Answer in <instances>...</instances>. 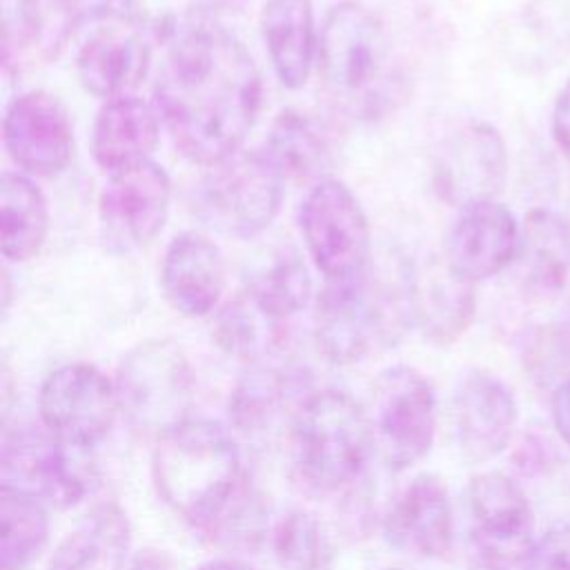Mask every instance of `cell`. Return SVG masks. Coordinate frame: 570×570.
Listing matches in <instances>:
<instances>
[{"instance_id": "d6a6232c", "label": "cell", "mask_w": 570, "mask_h": 570, "mask_svg": "<svg viewBox=\"0 0 570 570\" xmlns=\"http://www.w3.org/2000/svg\"><path fill=\"white\" fill-rule=\"evenodd\" d=\"M272 550L283 570H321L325 539L318 521L303 510H289L274 528Z\"/></svg>"}, {"instance_id": "8d00e7d4", "label": "cell", "mask_w": 570, "mask_h": 570, "mask_svg": "<svg viewBox=\"0 0 570 570\" xmlns=\"http://www.w3.org/2000/svg\"><path fill=\"white\" fill-rule=\"evenodd\" d=\"M552 416H554V425H557L559 436L570 448V379H566L554 392Z\"/></svg>"}, {"instance_id": "ba28073f", "label": "cell", "mask_w": 570, "mask_h": 570, "mask_svg": "<svg viewBox=\"0 0 570 570\" xmlns=\"http://www.w3.org/2000/svg\"><path fill=\"white\" fill-rule=\"evenodd\" d=\"M367 421L383 463L394 472L407 470L430 452L434 441V387L410 365L387 367L372 385Z\"/></svg>"}, {"instance_id": "7402d4cb", "label": "cell", "mask_w": 570, "mask_h": 570, "mask_svg": "<svg viewBox=\"0 0 570 570\" xmlns=\"http://www.w3.org/2000/svg\"><path fill=\"white\" fill-rule=\"evenodd\" d=\"M160 116L138 96L105 100L91 127V156L111 171L149 160L160 136Z\"/></svg>"}, {"instance_id": "d4e9b609", "label": "cell", "mask_w": 570, "mask_h": 570, "mask_svg": "<svg viewBox=\"0 0 570 570\" xmlns=\"http://www.w3.org/2000/svg\"><path fill=\"white\" fill-rule=\"evenodd\" d=\"M131 546V528L114 503L96 505L56 546L47 570H122Z\"/></svg>"}, {"instance_id": "484cf974", "label": "cell", "mask_w": 570, "mask_h": 570, "mask_svg": "<svg viewBox=\"0 0 570 570\" xmlns=\"http://www.w3.org/2000/svg\"><path fill=\"white\" fill-rule=\"evenodd\" d=\"M517 263L532 287L561 289L570 272V218L548 207L530 209L521 227Z\"/></svg>"}, {"instance_id": "9c48e42d", "label": "cell", "mask_w": 570, "mask_h": 570, "mask_svg": "<svg viewBox=\"0 0 570 570\" xmlns=\"http://www.w3.org/2000/svg\"><path fill=\"white\" fill-rule=\"evenodd\" d=\"M298 227L325 283L347 281L367 269L370 225L347 185L318 180L298 207Z\"/></svg>"}, {"instance_id": "ffe728a7", "label": "cell", "mask_w": 570, "mask_h": 570, "mask_svg": "<svg viewBox=\"0 0 570 570\" xmlns=\"http://www.w3.org/2000/svg\"><path fill=\"white\" fill-rule=\"evenodd\" d=\"M410 321L434 345L459 341L476 309L474 283L461 278L443 258H432L405 274Z\"/></svg>"}, {"instance_id": "f35d334b", "label": "cell", "mask_w": 570, "mask_h": 570, "mask_svg": "<svg viewBox=\"0 0 570 570\" xmlns=\"http://www.w3.org/2000/svg\"><path fill=\"white\" fill-rule=\"evenodd\" d=\"M385 570H405V568H385Z\"/></svg>"}, {"instance_id": "836d02e7", "label": "cell", "mask_w": 570, "mask_h": 570, "mask_svg": "<svg viewBox=\"0 0 570 570\" xmlns=\"http://www.w3.org/2000/svg\"><path fill=\"white\" fill-rule=\"evenodd\" d=\"M225 0H127V13L147 31L171 40L174 36L207 24Z\"/></svg>"}, {"instance_id": "7a4b0ae2", "label": "cell", "mask_w": 570, "mask_h": 570, "mask_svg": "<svg viewBox=\"0 0 570 570\" xmlns=\"http://www.w3.org/2000/svg\"><path fill=\"white\" fill-rule=\"evenodd\" d=\"M316 69L330 102L350 118H381L401 98L403 76L387 29L356 0L327 11L318 31Z\"/></svg>"}, {"instance_id": "6da1fadb", "label": "cell", "mask_w": 570, "mask_h": 570, "mask_svg": "<svg viewBox=\"0 0 570 570\" xmlns=\"http://www.w3.org/2000/svg\"><path fill=\"white\" fill-rule=\"evenodd\" d=\"M263 85L245 45L218 24L171 38L154 107L178 151L203 167L240 151L261 111Z\"/></svg>"}, {"instance_id": "f546056e", "label": "cell", "mask_w": 570, "mask_h": 570, "mask_svg": "<svg viewBox=\"0 0 570 570\" xmlns=\"http://www.w3.org/2000/svg\"><path fill=\"white\" fill-rule=\"evenodd\" d=\"M49 519L45 503L29 492L0 488V568H27L47 543Z\"/></svg>"}, {"instance_id": "3957f363", "label": "cell", "mask_w": 570, "mask_h": 570, "mask_svg": "<svg viewBox=\"0 0 570 570\" xmlns=\"http://www.w3.org/2000/svg\"><path fill=\"white\" fill-rule=\"evenodd\" d=\"M151 476L160 499L205 534L247 481L229 430L209 419H185L163 432Z\"/></svg>"}, {"instance_id": "e0dca14e", "label": "cell", "mask_w": 570, "mask_h": 570, "mask_svg": "<svg viewBox=\"0 0 570 570\" xmlns=\"http://www.w3.org/2000/svg\"><path fill=\"white\" fill-rule=\"evenodd\" d=\"M521 227L514 214L497 200H476L459 209L443 261L461 278L476 283L497 276L517 261Z\"/></svg>"}, {"instance_id": "8992f818", "label": "cell", "mask_w": 570, "mask_h": 570, "mask_svg": "<svg viewBox=\"0 0 570 570\" xmlns=\"http://www.w3.org/2000/svg\"><path fill=\"white\" fill-rule=\"evenodd\" d=\"M120 412L136 430L160 436L189 419L194 374L180 345L169 338L145 341L120 363L116 376Z\"/></svg>"}, {"instance_id": "5b68a950", "label": "cell", "mask_w": 570, "mask_h": 570, "mask_svg": "<svg viewBox=\"0 0 570 570\" xmlns=\"http://www.w3.org/2000/svg\"><path fill=\"white\" fill-rule=\"evenodd\" d=\"M410 321L405 285L390 287L367 269L325 283L314 307V338L334 363H358L390 347Z\"/></svg>"}, {"instance_id": "74e56055", "label": "cell", "mask_w": 570, "mask_h": 570, "mask_svg": "<svg viewBox=\"0 0 570 570\" xmlns=\"http://www.w3.org/2000/svg\"><path fill=\"white\" fill-rule=\"evenodd\" d=\"M196 570H254V568L238 559H212L207 563H200Z\"/></svg>"}, {"instance_id": "4fadbf2b", "label": "cell", "mask_w": 570, "mask_h": 570, "mask_svg": "<svg viewBox=\"0 0 570 570\" xmlns=\"http://www.w3.org/2000/svg\"><path fill=\"white\" fill-rule=\"evenodd\" d=\"M71 448L47 428L20 425L4 432L0 454L2 483L56 508L78 503L87 492V476Z\"/></svg>"}, {"instance_id": "83f0119b", "label": "cell", "mask_w": 570, "mask_h": 570, "mask_svg": "<svg viewBox=\"0 0 570 570\" xmlns=\"http://www.w3.org/2000/svg\"><path fill=\"white\" fill-rule=\"evenodd\" d=\"M212 334L220 350L256 365L267 363V356L281 350L287 327L240 292L218 309Z\"/></svg>"}, {"instance_id": "d6986e66", "label": "cell", "mask_w": 570, "mask_h": 570, "mask_svg": "<svg viewBox=\"0 0 570 570\" xmlns=\"http://www.w3.org/2000/svg\"><path fill=\"white\" fill-rule=\"evenodd\" d=\"M383 530L387 541L405 554L421 559L448 554L454 517L443 479L430 472L416 474L390 503Z\"/></svg>"}, {"instance_id": "4dcf8cb0", "label": "cell", "mask_w": 570, "mask_h": 570, "mask_svg": "<svg viewBox=\"0 0 570 570\" xmlns=\"http://www.w3.org/2000/svg\"><path fill=\"white\" fill-rule=\"evenodd\" d=\"M243 292L263 312L287 323L307 305L312 278L294 249H281L247 281Z\"/></svg>"}, {"instance_id": "277c9868", "label": "cell", "mask_w": 570, "mask_h": 570, "mask_svg": "<svg viewBox=\"0 0 570 570\" xmlns=\"http://www.w3.org/2000/svg\"><path fill=\"white\" fill-rule=\"evenodd\" d=\"M287 441L292 476L309 494H332L356 481L374 450L367 412L341 390L307 394Z\"/></svg>"}, {"instance_id": "603a6c76", "label": "cell", "mask_w": 570, "mask_h": 570, "mask_svg": "<svg viewBox=\"0 0 570 570\" xmlns=\"http://www.w3.org/2000/svg\"><path fill=\"white\" fill-rule=\"evenodd\" d=\"M261 31L281 85L301 89L312 73L318 45L312 0H265Z\"/></svg>"}, {"instance_id": "ac0fdd59", "label": "cell", "mask_w": 570, "mask_h": 570, "mask_svg": "<svg viewBox=\"0 0 570 570\" xmlns=\"http://www.w3.org/2000/svg\"><path fill=\"white\" fill-rule=\"evenodd\" d=\"M452 425L468 461L494 459L505 450L517 425V401L510 387L485 370L468 372L452 396Z\"/></svg>"}, {"instance_id": "44dd1931", "label": "cell", "mask_w": 570, "mask_h": 570, "mask_svg": "<svg viewBox=\"0 0 570 570\" xmlns=\"http://www.w3.org/2000/svg\"><path fill=\"white\" fill-rule=\"evenodd\" d=\"M160 285L169 305L183 316L209 314L225 287L220 249L198 232L176 234L163 258Z\"/></svg>"}, {"instance_id": "52a82bcc", "label": "cell", "mask_w": 570, "mask_h": 570, "mask_svg": "<svg viewBox=\"0 0 570 570\" xmlns=\"http://www.w3.org/2000/svg\"><path fill=\"white\" fill-rule=\"evenodd\" d=\"M207 169L198 205L212 227L236 238H252L274 223L285 180L261 149L236 151Z\"/></svg>"}, {"instance_id": "4316f807", "label": "cell", "mask_w": 570, "mask_h": 570, "mask_svg": "<svg viewBox=\"0 0 570 570\" xmlns=\"http://www.w3.org/2000/svg\"><path fill=\"white\" fill-rule=\"evenodd\" d=\"M49 229L47 198L24 174H2L0 178V249L11 263L33 258Z\"/></svg>"}, {"instance_id": "e575fe53", "label": "cell", "mask_w": 570, "mask_h": 570, "mask_svg": "<svg viewBox=\"0 0 570 570\" xmlns=\"http://www.w3.org/2000/svg\"><path fill=\"white\" fill-rule=\"evenodd\" d=\"M523 570H570V525L546 530L532 543Z\"/></svg>"}, {"instance_id": "30bf717a", "label": "cell", "mask_w": 570, "mask_h": 570, "mask_svg": "<svg viewBox=\"0 0 570 570\" xmlns=\"http://www.w3.org/2000/svg\"><path fill=\"white\" fill-rule=\"evenodd\" d=\"M470 550L483 570H512L523 563L534 539L532 505L503 472H481L468 485Z\"/></svg>"}, {"instance_id": "7c38bea8", "label": "cell", "mask_w": 570, "mask_h": 570, "mask_svg": "<svg viewBox=\"0 0 570 570\" xmlns=\"http://www.w3.org/2000/svg\"><path fill=\"white\" fill-rule=\"evenodd\" d=\"M171 200L167 171L145 160L111 171L100 198V229L107 247L118 254H131L151 245L165 227Z\"/></svg>"}, {"instance_id": "9a60e30c", "label": "cell", "mask_w": 570, "mask_h": 570, "mask_svg": "<svg viewBox=\"0 0 570 570\" xmlns=\"http://www.w3.org/2000/svg\"><path fill=\"white\" fill-rule=\"evenodd\" d=\"M2 140L11 160L29 176H56L73 158V125L67 107L49 91L13 98L4 111Z\"/></svg>"}, {"instance_id": "8fae6325", "label": "cell", "mask_w": 570, "mask_h": 570, "mask_svg": "<svg viewBox=\"0 0 570 570\" xmlns=\"http://www.w3.org/2000/svg\"><path fill=\"white\" fill-rule=\"evenodd\" d=\"M42 425L85 450L102 441L120 412L116 383L91 363H67L47 374L38 392Z\"/></svg>"}, {"instance_id": "cb8c5ba5", "label": "cell", "mask_w": 570, "mask_h": 570, "mask_svg": "<svg viewBox=\"0 0 570 570\" xmlns=\"http://www.w3.org/2000/svg\"><path fill=\"white\" fill-rule=\"evenodd\" d=\"M298 379L281 367L256 363L236 383L229 396V419L247 439H263L278 430L287 419L289 425L303 405L296 403Z\"/></svg>"}, {"instance_id": "5bb4252c", "label": "cell", "mask_w": 570, "mask_h": 570, "mask_svg": "<svg viewBox=\"0 0 570 570\" xmlns=\"http://www.w3.org/2000/svg\"><path fill=\"white\" fill-rule=\"evenodd\" d=\"M145 27L129 13H102L76 53V76L85 91L111 100L129 96L149 69L151 51Z\"/></svg>"}, {"instance_id": "2e32d148", "label": "cell", "mask_w": 570, "mask_h": 570, "mask_svg": "<svg viewBox=\"0 0 570 570\" xmlns=\"http://www.w3.org/2000/svg\"><path fill=\"white\" fill-rule=\"evenodd\" d=\"M508 174V151L497 127L468 122L448 136L434 158V189L459 209L476 200H494Z\"/></svg>"}, {"instance_id": "f1b7e54d", "label": "cell", "mask_w": 570, "mask_h": 570, "mask_svg": "<svg viewBox=\"0 0 570 570\" xmlns=\"http://www.w3.org/2000/svg\"><path fill=\"white\" fill-rule=\"evenodd\" d=\"M261 151L278 169L283 180L305 183L321 178L330 165L327 142L321 131L305 114L292 109L276 116Z\"/></svg>"}, {"instance_id": "d590c367", "label": "cell", "mask_w": 570, "mask_h": 570, "mask_svg": "<svg viewBox=\"0 0 570 570\" xmlns=\"http://www.w3.org/2000/svg\"><path fill=\"white\" fill-rule=\"evenodd\" d=\"M552 136L561 149V154L566 156V160L570 163V78L568 82L561 87L557 100H554V109H552Z\"/></svg>"}, {"instance_id": "1f68e13d", "label": "cell", "mask_w": 570, "mask_h": 570, "mask_svg": "<svg viewBox=\"0 0 570 570\" xmlns=\"http://www.w3.org/2000/svg\"><path fill=\"white\" fill-rule=\"evenodd\" d=\"M267 514L269 508L265 497L249 481H245L240 492L232 499L207 537L212 543L225 550H254L267 532Z\"/></svg>"}]
</instances>
